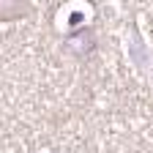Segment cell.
<instances>
[{"instance_id": "cell-1", "label": "cell", "mask_w": 153, "mask_h": 153, "mask_svg": "<svg viewBox=\"0 0 153 153\" xmlns=\"http://www.w3.org/2000/svg\"><path fill=\"white\" fill-rule=\"evenodd\" d=\"M96 30L90 25H82V27H74L63 36V49L66 55H71L74 60H85L96 52Z\"/></svg>"}]
</instances>
